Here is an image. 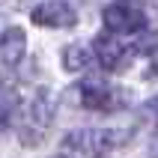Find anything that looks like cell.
I'll list each match as a JSON object with an SVG mask.
<instances>
[{
  "label": "cell",
  "instance_id": "cell-8",
  "mask_svg": "<svg viewBox=\"0 0 158 158\" xmlns=\"http://www.w3.org/2000/svg\"><path fill=\"white\" fill-rule=\"evenodd\" d=\"M93 137H96V152H110L116 146L128 143L125 128H102V131H93Z\"/></svg>",
  "mask_w": 158,
  "mask_h": 158
},
{
  "label": "cell",
  "instance_id": "cell-2",
  "mask_svg": "<svg viewBox=\"0 0 158 158\" xmlns=\"http://www.w3.org/2000/svg\"><path fill=\"white\" fill-rule=\"evenodd\" d=\"M105 27L110 30V33H140L143 27H146V18H143L140 9L116 3V6L105 9Z\"/></svg>",
  "mask_w": 158,
  "mask_h": 158
},
{
  "label": "cell",
  "instance_id": "cell-3",
  "mask_svg": "<svg viewBox=\"0 0 158 158\" xmlns=\"http://www.w3.org/2000/svg\"><path fill=\"white\" fill-rule=\"evenodd\" d=\"M33 24H39V27H75L78 24V12L69 3H63V0H48V3L33 9Z\"/></svg>",
  "mask_w": 158,
  "mask_h": 158
},
{
  "label": "cell",
  "instance_id": "cell-12",
  "mask_svg": "<svg viewBox=\"0 0 158 158\" xmlns=\"http://www.w3.org/2000/svg\"><path fill=\"white\" fill-rule=\"evenodd\" d=\"M152 75H158V51L152 54Z\"/></svg>",
  "mask_w": 158,
  "mask_h": 158
},
{
  "label": "cell",
  "instance_id": "cell-1",
  "mask_svg": "<svg viewBox=\"0 0 158 158\" xmlns=\"http://www.w3.org/2000/svg\"><path fill=\"white\" fill-rule=\"evenodd\" d=\"M75 89L81 96V105L93 107V110H110V107H119V105L128 102V96L123 89H114L105 78H87V81H81V87H75Z\"/></svg>",
  "mask_w": 158,
  "mask_h": 158
},
{
  "label": "cell",
  "instance_id": "cell-10",
  "mask_svg": "<svg viewBox=\"0 0 158 158\" xmlns=\"http://www.w3.org/2000/svg\"><path fill=\"white\" fill-rule=\"evenodd\" d=\"M134 51L137 54H155L158 51V33H143L137 42H134Z\"/></svg>",
  "mask_w": 158,
  "mask_h": 158
},
{
  "label": "cell",
  "instance_id": "cell-4",
  "mask_svg": "<svg viewBox=\"0 0 158 158\" xmlns=\"http://www.w3.org/2000/svg\"><path fill=\"white\" fill-rule=\"evenodd\" d=\"M27 51V33L21 27H9L0 33V60L9 63V66H18L21 57Z\"/></svg>",
  "mask_w": 158,
  "mask_h": 158
},
{
  "label": "cell",
  "instance_id": "cell-5",
  "mask_svg": "<svg viewBox=\"0 0 158 158\" xmlns=\"http://www.w3.org/2000/svg\"><path fill=\"white\" fill-rule=\"evenodd\" d=\"M93 51H96L98 63H102L105 69H116V66L123 63L125 48H123V42H116V36H110V33H98L96 39H93Z\"/></svg>",
  "mask_w": 158,
  "mask_h": 158
},
{
  "label": "cell",
  "instance_id": "cell-7",
  "mask_svg": "<svg viewBox=\"0 0 158 158\" xmlns=\"http://www.w3.org/2000/svg\"><path fill=\"white\" fill-rule=\"evenodd\" d=\"M63 152H81V155H89V152H96V137L89 128H75L63 137Z\"/></svg>",
  "mask_w": 158,
  "mask_h": 158
},
{
  "label": "cell",
  "instance_id": "cell-6",
  "mask_svg": "<svg viewBox=\"0 0 158 158\" xmlns=\"http://www.w3.org/2000/svg\"><path fill=\"white\" fill-rule=\"evenodd\" d=\"M54 107H57L54 93L42 87L33 98H30V107H27V110H30V123H36V125H42V128H45V125L54 119Z\"/></svg>",
  "mask_w": 158,
  "mask_h": 158
},
{
  "label": "cell",
  "instance_id": "cell-9",
  "mask_svg": "<svg viewBox=\"0 0 158 158\" xmlns=\"http://www.w3.org/2000/svg\"><path fill=\"white\" fill-rule=\"evenodd\" d=\"M87 63H89V51L84 45H69L63 51V69L66 72H81Z\"/></svg>",
  "mask_w": 158,
  "mask_h": 158
},
{
  "label": "cell",
  "instance_id": "cell-11",
  "mask_svg": "<svg viewBox=\"0 0 158 158\" xmlns=\"http://www.w3.org/2000/svg\"><path fill=\"white\" fill-rule=\"evenodd\" d=\"M146 110H152V114H155V119H158V96L146 102Z\"/></svg>",
  "mask_w": 158,
  "mask_h": 158
}]
</instances>
